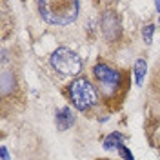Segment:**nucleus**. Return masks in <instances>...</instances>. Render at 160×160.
Instances as JSON below:
<instances>
[{"instance_id":"7","label":"nucleus","mask_w":160,"mask_h":160,"mask_svg":"<svg viewBox=\"0 0 160 160\" xmlns=\"http://www.w3.org/2000/svg\"><path fill=\"white\" fill-rule=\"evenodd\" d=\"M122 140H124V137L120 135V133H111L109 137L106 138V149H113V148H120V146H124L122 144Z\"/></svg>"},{"instance_id":"4","label":"nucleus","mask_w":160,"mask_h":160,"mask_svg":"<svg viewBox=\"0 0 160 160\" xmlns=\"http://www.w3.org/2000/svg\"><path fill=\"white\" fill-rule=\"evenodd\" d=\"M95 77L98 78V82L104 86V89L108 93L115 91L120 86V82H122L120 71L111 69L109 66H106V64H97L95 66Z\"/></svg>"},{"instance_id":"8","label":"nucleus","mask_w":160,"mask_h":160,"mask_svg":"<svg viewBox=\"0 0 160 160\" xmlns=\"http://www.w3.org/2000/svg\"><path fill=\"white\" fill-rule=\"evenodd\" d=\"M146 68H148V64H146V60H137V64H135V75H137V84L142 86V82H144V75H146Z\"/></svg>"},{"instance_id":"2","label":"nucleus","mask_w":160,"mask_h":160,"mask_svg":"<svg viewBox=\"0 0 160 160\" xmlns=\"http://www.w3.org/2000/svg\"><path fill=\"white\" fill-rule=\"evenodd\" d=\"M69 97L73 106L78 111H88L91 106L97 104V91L91 86V82L88 78H77L71 82L69 86Z\"/></svg>"},{"instance_id":"11","label":"nucleus","mask_w":160,"mask_h":160,"mask_svg":"<svg viewBox=\"0 0 160 160\" xmlns=\"http://www.w3.org/2000/svg\"><path fill=\"white\" fill-rule=\"evenodd\" d=\"M2 160H9V155H8V149H6V146H2Z\"/></svg>"},{"instance_id":"5","label":"nucleus","mask_w":160,"mask_h":160,"mask_svg":"<svg viewBox=\"0 0 160 160\" xmlns=\"http://www.w3.org/2000/svg\"><path fill=\"white\" fill-rule=\"evenodd\" d=\"M102 26H104V33H106L108 38L109 40L117 38V35H118V22H117V17H115V15H111V11H108V13L104 15Z\"/></svg>"},{"instance_id":"10","label":"nucleus","mask_w":160,"mask_h":160,"mask_svg":"<svg viewBox=\"0 0 160 160\" xmlns=\"http://www.w3.org/2000/svg\"><path fill=\"white\" fill-rule=\"evenodd\" d=\"M118 153H120V157L122 158H126V160H133V155H131V151L126 148V146H120L118 148Z\"/></svg>"},{"instance_id":"6","label":"nucleus","mask_w":160,"mask_h":160,"mask_svg":"<svg viewBox=\"0 0 160 160\" xmlns=\"http://www.w3.org/2000/svg\"><path fill=\"white\" fill-rule=\"evenodd\" d=\"M73 122H75V117H73L69 108H64V109L57 111V126H58V129L66 131Z\"/></svg>"},{"instance_id":"9","label":"nucleus","mask_w":160,"mask_h":160,"mask_svg":"<svg viewBox=\"0 0 160 160\" xmlns=\"http://www.w3.org/2000/svg\"><path fill=\"white\" fill-rule=\"evenodd\" d=\"M153 31H155V26H153V24L146 26V28H144V31H142V35H144V40H146L148 44H151V38H153Z\"/></svg>"},{"instance_id":"3","label":"nucleus","mask_w":160,"mask_h":160,"mask_svg":"<svg viewBox=\"0 0 160 160\" xmlns=\"http://www.w3.org/2000/svg\"><path fill=\"white\" fill-rule=\"evenodd\" d=\"M51 66L55 69L62 73V75H69V77H77L82 71V62H80L78 55L75 51L68 49V48H58L51 55Z\"/></svg>"},{"instance_id":"1","label":"nucleus","mask_w":160,"mask_h":160,"mask_svg":"<svg viewBox=\"0 0 160 160\" xmlns=\"http://www.w3.org/2000/svg\"><path fill=\"white\" fill-rule=\"evenodd\" d=\"M80 9L78 2H38L42 18L53 26H68L77 18Z\"/></svg>"},{"instance_id":"12","label":"nucleus","mask_w":160,"mask_h":160,"mask_svg":"<svg viewBox=\"0 0 160 160\" xmlns=\"http://www.w3.org/2000/svg\"><path fill=\"white\" fill-rule=\"evenodd\" d=\"M155 8H157V11L160 13V2H157V4H155Z\"/></svg>"}]
</instances>
